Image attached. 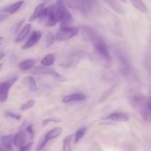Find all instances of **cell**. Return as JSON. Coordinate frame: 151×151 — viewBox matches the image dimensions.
<instances>
[{"mask_svg":"<svg viewBox=\"0 0 151 151\" xmlns=\"http://www.w3.org/2000/svg\"><path fill=\"white\" fill-rule=\"evenodd\" d=\"M66 1L72 10H78L85 15L89 13L81 0H66Z\"/></svg>","mask_w":151,"mask_h":151,"instance_id":"52a82bcc","label":"cell"},{"mask_svg":"<svg viewBox=\"0 0 151 151\" xmlns=\"http://www.w3.org/2000/svg\"><path fill=\"white\" fill-rule=\"evenodd\" d=\"M4 53L0 52V60H1L3 58H4Z\"/></svg>","mask_w":151,"mask_h":151,"instance_id":"8d00e7d4","label":"cell"},{"mask_svg":"<svg viewBox=\"0 0 151 151\" xmlns=\"http://www.w3.org/2000/svg\"><path fill=\"white\" fill-rule=\"evenodd\" d=\"M86 96L84 94H81V93H76V94H72L70 95L65 96L63 98V103H72V102H79L83 101V100H86Z\"/></svg>","mask_w":151,"mask_h":151,"instance_id":"9c48e42d","label":"cell"},{"mask_svg":"<svg viewBox=\"0 0 151 151\" xmlns=\"http://www.w3.org/2000/svg\"><path fill=\"white\" fill-rule=\"evenodd\" d=\"M129 117L126 114L121 113V112H114L110 114L107 116H105L103 119H109V120L115 121V122H126L128 120Z\"/></svg>","mask_w":151,"mask_h":151,"instance_id":"ba28073f","label":"cell"},{"mask_svg":"<svg viewBox=\"0 0 151 151\" xmlns=\"http://www.w3.org/2000/svg\"><path fill=\"white\" fill-rule=\"evenodd\" d=\"M27 132L28 133L29 136L30 137L31 139H33L34 137H35V132L33 131V128H32V125H29L27 127V129H26Z\"/></svg>","mask_w":151,"mask_h":151,"instance_id":"836d02e7","label":"cell"},{"mask_svg":"<svg viewBox=\"0 0 151 151\" xmlns=\"http://www.w3.org/2000/svg\"><path fill=\"white\" fill-rule=\"evenodd\" d=\"M9 16L7 14H0V22H4L6 19H8Z\"/></svg>","mask_w":151,"mask_h":151,"instance_id":"d590c367","label":"cell"},{"mask_svg":"<svg viewBox=\"0 0 151 151\" xmlns=\"http://www.w3.org/2000/svg\"><path fill=\"white\" fill-rule=\"evenodd\" d=\"M50 1V0H44V1H47H47Z\"/></svg>","mask_w":151,"mask_h":151,"instance_id":"b9f144b4","label":"cell"},{"mask_svg":"<svg viewBox=\"0 0 151 151\" xmlns=\"http://www.w3.org/2000/svg\"><path fill=\"white\" fill-rule=\"evenodd\" d=\"M32 145H33V143L30 142V143H29V144L26 145L22 146L21 148H19V150H30V148L32 147Z\"/></svg>","mask_w":151,"mask_h":151,"instance_id":"e575fe53","label":"cell"},{"mask_svg":"<svg viewBox=\"0 0 151 151\" xmlns=\"http://www.w3.org/2000/svg\"><path fill=\"white\" fill-rule=\"evenodd\" d=\"M53 12V6H49V7H46L43 10L42 13H41V16H40V21L41 22H44V21H47V22H48L49 19L51 17L52 14Z\"/></svg>","mask_w":151,"mask_h":151,"instance_id":"ffe728a7","label":"cell"},{"mask_svg":"<svg viewBox=\"0 0 151 151\" xmlns=\"http://www.w3.org/2000/svg\"><path fill=\"white\" fill-rule=\"evenodd\" d=\"M54 41H55L54 35H53L52 33H50V32H49L48 35H47V40H46V46H47V47H50V46L53 44Z\"/></svg>","mask_w":151,"mask_h":151,"instance_id":"4dcf8cb0","label":"cell"},{"mask_svg":"<svg viewBox=\"0 0 151 151\" xmlns=\"http://www.w3.org/2000/svg\"><path fill=\"white\" fill-rule=\"evenodd\" d=\"M24 3V0H20V1H17V2L13 3V4L3 8L2 11L4 12V13H8V14H14L22 7Z\"/></svg>","mask_w":151,"mask_h":151,"instance_id":"30bf717a","label":"cell"},{"mask_svg":"<svg viewBox=\"0 0 151 151\" xmlns=\"http://www.w3.org/2000/svg\"><path fill=\"white\" fill-rule=\"evenodd\" d=\"M149 41H150V44L151 45V29H150V37H149Z\"/></svg>","mask_w":151,"mask_h":151,"instance_id":"74e56055","label":"cell"},{"mask_svg":"<svg viewBox=\"0 0 151 151\" xmlns=\"http://www.w3.org/2000/svg\"><path fill=\"white\" fill-rule=\"evenodd\" d=\"M44 7H45V4H44V3H41V4H38V5L35 7L34 12L32 13V14L31 15L30 17H29V22H33V21L38 19V18L40 17V16H41L43 10L44 9Z\"/></svg>","mask_w":151,"mask_h":151,"instance_id":"d6986e66","label":"cell"},{"mask_svg":"<svg viewBox=\"0 0 151 151\" xmlns=\"http://www.w3.org/2000/svg\"><path fill=\"white\" fill-rule=\"evenodd\" d=\"M13 139L14 137L13 135H6L1 137V142L3 147L7 150H11L13 144Z\"/></svg>","mask_w":151,"mask_h":151,"instance_id":"7c38bea8","label":"cell"},{"mask_svg":"<svg viewBox=\"0 0 151 151\" xmlns=\"http://www.w3.org/2000/svg\"><path fill=\"white\" fill-rule=\"evenodd\" d=\"M133 5L137 9L139 12L143 13H147V7L142 0H130Z\"/></svg>","mask_w":151,"mask_h":151,"instance_id":"44dd1931","label":"cell"},{"mask_svg":"<svg viewBox=\"0 0 151 151\" xmlns=\"http://www.w3.org/2000/svg\"><path fill=\"white\" fill-rule=\"evenodd\" d=\"M35 64V60L34 59H27V60H23L19 64V69L23 71H27L32 69Z\"/></svg>","mask_w":151,"mask_h":151,"instance_id":"ac0fdd59","label":"cell"},{"mask_svg":"<svg viewBox=\"0 0 151 151\" xmlns=\"http://www.w3.org/2000/svg\"><path fill=\"white\" fill-rule=\"evenodd\" d=\"M86 131H87L86 128H80V129H78L75 134L74 143H75V144H77V143L79 142L80 140H81V139L84 137V135L86 134Z\"/></svg>","mask_w":151,"mask_h":151,"instance_id":"cb8c5ba5","label":"cell"},{"mask_svg":"<svg viewBox=\"0 0 151 151\" xmlns=\"http://www.w3.org/2000/svg\"><path fill=\"white\" fill-rule=\"evenodd\" d=\"M120 1H123V2H127V0H120Z\"/></svg>","mask_w":151,"mask_h":151,"instance_id":"ab89813d","label":"cell"},{"mask_svg":"<svg viewBox=\"0 0 151 151\" xmlns=\"http://www.w3.org/2000/svg\"><path fill=\"white\" fill-rule=\"evenodd\" d=\"M42 37V32L41 31H33L28 38L27 41L22 47V50H27L35 46Z\"/></svg>","mask_w":151,"mask_h":151,"instance_id":"8992f818","label":"cell"},{"mask_svg":"<svg viewBox=\"0 0 151 151\" xmlns=\"http://www.w3.org/2000/svg\"><path fill=\"white\" fill-rule=\"evenodd\" d=\"M25 141H26V134L24 131H20L14 136L13 144L16 147L21 148L22 146L24 145Z\"/></svg>","mask_w":151,"mask_h":151,"instance_id":"8fae6325","label":"cell"},{"mask_svg":"<svg viewBox=\"0 0 151 151\" xmlns=\"http://www.w3.org/2000/svg\"><path fill=\"white\" fill-rule=\"evenodd\" d=\"M34 105H35V101H34L33 100H29V101L27 102V103H24V104L22 105V106H21V110L26 111L27 110V109L32 108Z\"/></svg>","mask_w":151,"mask_h":151,"instance_id":"83f0119b","label":"cell"},{"mask_svg":"<svg viewBox=\"0 0 151 151\" xmlns=\"http://www.w3.org/2000/svg\"><path fill=\"white\" fill-rule=\"evenodd\" d=\"M89 42H91L93 44L96 52H97V53L100 57L103 58L104 60H108V61L111 60L110 53H109V50L107 47V44H106L104 40L101 37L99 36L95 32L94 35L91 37V39H90Z\"/></svg>","mask_w":151,"mask_h":151,"instance_id":"7a4b0ae2","label":"cell"},{"mask_svg":"<svg viewBox=\"0 0 151 151\" xmlns=\"http://www.w3.org/2000/svg\"><path fill=\"white\" fill-rule=\"evenodd\" d=\"M47 142H48V141H47V140L46 139L45 137H43L42 138L40 139L39 142H38V145H37L36 150H42V149L44 148V146H45L46 145H47Z\"/></svg>","mask_w":151,"mask_h":151,"instance_id":"f546056e","label":"cell"},{"mask_svg":"<svg viewBox=\"0 0 151 151\" xmlns=\"http://www.w3.org/2000/svg\"><path fill=\"white\" fill-rule=\"evenodd\" d=\"M5 114L7 115L9 117L13 118L15 119H17V120H19L21 119V116L19 114H16L13 113L12 111H5Z\"/></svg>","mask_w":151,"mask_h":151,"instance_id":"d6a6232c","label":"cell"},{"mask_svg":"<svg viewBox=\"0 0 151 151\" xmlns=\"http://www.w3.org/2000/svg\"><path fill=\"white\" fill-rule=\"evenodd\" d=\"M3 66V63H0V69H1V67Z\"/></svg>","mask_w":151,"mask_h":151,"instance_id":"f35d334b","label":"cell"},{"mask_svg":"<svg viewBox=\"0 0 151 151\" xmlns=\"http://www.w3.org/2000/svg\"><path fill=\"white\" fill-rule=\"evenodd\" d=\"M73 134L67 136L63 142V150L69 151L71 150V142L73 139Z\"/></svg>","mask_w":151,"mask_h":151,"instance_id":"d4e9b609","label":"cell"},{"mask_svg":"<svg viewBox=\"0 0 151 151\" xmlns=\"http://www.w3.org/2000/svg\"><path fill=\"white\" fill-rule=\"evenodd\" d=\"M31 27H32L31 24H27L24 27L23 29L20 31V32L18 34L17 37L16 38V42H21V41L24 39L25 37L28 35V33L30 31Z\"/></svg>","mask_w":151,"mask_h":151,"instance_id":"2e32d148","label":"cell"},{"mask_svg":"<svg viewBox=\"0 0 151 151\" xmlns=\"http://www.w3.org/2000/svg\"><path fill=\"white\" fill-rule=\"evenodd\" d=\"M88 11H91L93 5L96 4V0H81Z\"/></svg>","mask_w":151,"mask_h":151,"instance_id":"4316f807","label":"cell"},{"mask_svg":"<svg viewBox=\"0 0 151 151\" xmlns=\"http://www.w3.org/2000/svg\"><path fill=\"white\" fill-rule=\"evenodd\" d=\"M24 81L27 83V86L29 87V89L32 92H35L37 91V85L35 82V78L32 76H27L24 78Z\"/></svg>","mask_w":151,"mask_h":151,"instance_id":"7402d4cb","label":"cell"},{"mask_svg":"<svg viewBox=\"0 0 151 151\" xmlns=\"http://www.w3.org/2000/svg\"><path fill=\"white\" fill-rule=\"evenodd\" d=\"M54 69L51 68L47 67L46 66H36L32 70V73L34 75H52Z\"/></svg>","mask_w":151,"mask_h":151,"instance_id":"5bb4252c","label":"cell"},{"mask_svg":"<svg viewBox=\"0 0 151 151\" xmlns=\"http://www.w3.org/2000/svg\"><path fill=\"white\" fill-rule=\"evenodd\" d=\"M51 75L55 81H58V82H65V81H67V78H66V77L60 75V73H58L55 71H54V72L52 73Z\"/></svg>","mask_w":151,"mask_h":151,"instance_id":"484cf974","label":"cell"},{"mask_svg":"<svg viewBox=\"0 0 151 151\" xmlns=\"http://www.w3.org/2000/svg\"><path fill=\"white\" fill-rule=\"evenodd\" d=\"M94 33L95 32L89 27H83L81 29V35L85 41H89Z\"/></svg>","mask_w":151,"mask_h":151,"instance_id":"e0dca14e","label":"cell"},{"mask_svg":"<svg viewBox=\"0 0 151 151\" xmlns=\"http://www.w3.org/2000/svg\"><path fill=\"white\" fill-rule=\"evenodd\" d=\"M114 88H115V86H112L111 88H109V89L106 90V91H104V92H103V94H102L101 97H100V102H102V101H103V100H106V99H107V97H109L111 94L112 91H113Z\"/></svg>","mask_w":151,"mask_h":151,"instance_id":"f1b7e54d","label":"cell"},{"mask_svg":"<svg viewBox=\"0 0 151 151\" xmlns=\"http://www.w3.org/2000/svg\"><path fill=\"white\" fill-rule=\"evenodd\" d=\"M2 40H3V38H2V37H1V36H0V41H2Z\"/></svg>","mask_w":151,"mask_h":151,"instance_id":"60d3db41","label":"cell"},{"mask_svg":"<svg viewBox=\"0 0 151 151\" xmlns=\"http://www.w3.org/2000/svg\"><path fill=\"white\" fill-rule=\"evenodd\" d=\"M62 131H63V128L61 127H56V128H53L52 130L47 132L46 135L44 136V137L47 141H50V140L54 139L58 137L61 134Z\"/></svg>","mask_w":151,"mask_h":151,"instance_id":"4fadbf2b","label":"cell"},{"mask_svg":"<svg viewBox=\"0 0 151 151\" xmlns=\"http://www.w3.org/2000/svg\"><path fill=\"white\" fill-rule=\"evenodd\" d=\"M16 80H17V78L14 77V78H10L4 82L0 83V102L1 103L7 101V98H8L9 91L13 83L16 82Z\"/></svg>","mask_w":151,"mask_h":151,"instance_id":"5b68a950","label":"cell"},{"mask_svg":"<svg viewBox=\"0 0 151 151\" xmlns=\"http://www.w3.org/2000/svg\"><path fill=\"white\" fill-rule=\"evenodd\" d=\"M64 0H57L55 4L53 6V12L51 17L47 22V26L52 27L60 22L62 16L66 10Z\"/></svg>","mask_w":151,"mask_h":151,"instance_id":"3957f363","label":"cell"},{"mask_svg":"<svg viewBox=\"0 0 151 151\" xmlns=\"http://www.w3.org/2000/svg\"><path fill=\"white\" fill-rule=\"evenodd\" d=\"M55 62V56L52 54H48L41 60V63L43 66H50L53 65Z\"/></svg>","mask_w":151,"mask_h":151,"instance_id":"603a6c76","label":"cell"},{"mask_svg":"<svg viewBox=\"0 0 151 151\" xmlns=\"http://www.w3.org/2000/svg\"><path fill=\"white\" fill-rule=\"evenodd\" d=\"M79 27L68 26H60L56 34V39L59 41H67L76 36L79 32Z\"/></svg>","mask_w":151,"mask_h":151,"instance_id":"277c9868","label":"cell"},{"mask_svg":"<svg viewBox=\"0 0 151 151\" xmlns=\"http://www.w3.org/2000/svg\"><path fill=\"white\" fill-rule=\"evenodd\" d=\"M104 1L111 7V8L113 9L114 11L117 12V13H124V8L117 1H116V0H104Z\"/></svg>","mask_w":151,"mask_h":151,"instance_id":"9a60e30c","label":"cell"},{"mask_svg":"<svg viewBox=\"0 0 151 151\" xmlns=\"http://www.w3.org/2000/svg\"><path fill=\"white\" fill-rule=\"evenodd\" d=\"M61 121V119H59V118L53 117V118H49V119H44L42 122V125L43 126H46L47 125H48L50 122H60Z\"/></svg>","mask_w":151,"mask_h":151,"instance_id":"1f68e13d","label":"cell"},{"mask_svg":"<svg viewBox=\"0 0 151 151\" xmlns=\"http://www.w3.org/2000/svg\"><path fill=\"white\" fill-rule=\"evenodd\" d=\"M133 106L144 120L151 122V97L136 95L133 97Z\"/></svg>","mask_w":151,"mask_h":151,"instance_id":"6da1fadb","label":"cell"}]
</instances>
